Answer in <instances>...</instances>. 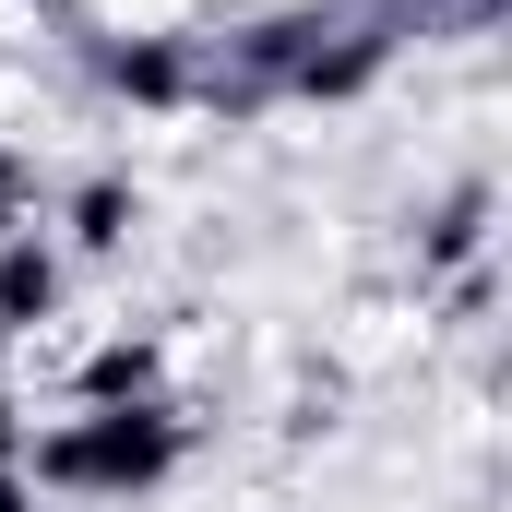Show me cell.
Returning <instances> with one entry per match:
<instances>
[{
    "label": "cell",
    "mask_w": 512,
    "mask_h": 512,
    "mask_svg": "<svg viewBox=\"0 0 512 512\" xmlns=\"http://www.w3.org/2000/svg\"><path fill=\"white\" fill-rule=\"evenodd\" d=\"M167 417H96V429H72V441H48V477H84V489H143V477H167Z\"/></svg>",
    "instance_id": "obj_1"
},
{
    "label": "cell",
    "mask_w": 512,
    "mask_h": 512,
    "mask_svg": "<svg viewBox=\"0 0 512 512\" xmlns=\"http://www.w3.org/2000/svg\"><path fill=\"white\" fill-rule=\"evenodd\" d=\"M48 298H60V262L36 251V239H12V251H0V322H36Z\"/></svg>",
    "instance_id": "obj_2"
},
{
    "label": "cell",
    "mask_w": 512,
    "mask_h": 512,
    "mask_svg": "<svg viewBox=\"0 0 512 512\" xmlns=\"http://www.w3.org/2000/svg\"><path fill=\"white\" fill-rule=\"evenodd\" d=\"M120 227H131V191H120V179H96V191L72 203V239H96V251H108Z\"/></svg>",
    "instance_id": "obj_3"
},
{
    "label": "cell",
    "mask_w": 512,
    "mask_h": 512,
    "mask_svg": "<svg viewBox=\"0 0 512 512\" xmlns=\"http://www.w3.org/2000/svg\"><path fill=\"white\" fill-rule=\"evenodd\" d=\"M96 393H143V346H108L96 358Z\"/></svg>",
    "instance_id": "obj_4"
},
{
    "label": "cell",
    "mask_w": 512,
    "mask_h": 512,
    "mask_svg": "<svg viewBox=\"0 0 512 512\" xmlns=\"http://www.w3.org/2000/svg\"><path fill=\"white\" fill-rule=\"evenodd\" d=\"M0 227H12V167H0Z\"/></svg>",
    "instance_id": "obj_5"
},
{
    "label": "cell",
    "mask_w": 512,
    "mask_h": 512,
    "mask_svg": "<svg viewBox=\"0 0 512 512\" xmlns=\"http://www.w3.org/2000/svg\"><path fill=\"white\" fill-rule=\"evenodd\" d=\"M0 453H12V405H0Z\"/></svg>",
    "instance_id": "obj_6"
}]
</instances>
